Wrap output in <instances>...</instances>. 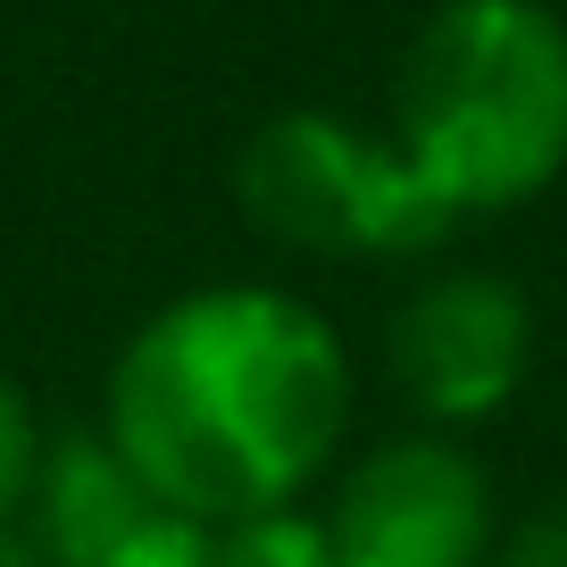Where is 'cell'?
<instances>
[{"instance_id": "6da1fadb", "label": "cell", "mask_w": 567, "mask_h": 567, "mask_svg": "<svg viewBox=\"0 0 567 567\" xmlns=\"http://www.w3.org/2000/svg\"><path fill=\"white\" fill-rule=\"evenodd\" d=\"M351 425V351L276 284H200L109 368V443L159 509L200 526L292 509Z\"/></svg>"}, {"instance_id": "7a4b0ae2", "label": "cell", "mask_w": 567, "mask_h": 567, "mask_svg": "<svg viewBox=\"0 0 567 567\" xmlns=\"http://www.w3.org/2000/svg\"><path fill=\"white\" fill-rule=\"evenodd\" d=\"M392 125L460 226L550 193L567 167V25L543 0H443L401 59Z\"/></svg>"}, {"instance_id": "3957f363", "label": "cell", "mask_w": 567, "mask_h": 567, "mask_svg": "<svg viewBox=\"0 0 567 567\" xmlns=\"http://www.w3.org/2000/svg\"><path fill=\"white\" fill-rule=\"evenodd\" d=\"M234 200L250 226L326 259H384V250H434L460 217L434 184L401 159V142H368L326 109H284L234 159Z\"/></svg>"}, {"instance_id": "277c9868", "label": "cell", "mask_w": 567, "mask_h": 567, "mask_svg": "<svg viewBox=\"0 0 567 567\" xmlns=\"http://www.w3.org/2000/svg\"><path fill=\"white\" fill-rule=\"evenodd\" d=\"M342 567H484L493 559V484L443 434L375 443L334 484L318 517Z\"/></svg>"}, {"instance_id": "5b68a950", "label": "cell", "mask_w": 567, "mask_h": 567, "mask_svg": "<svg viewBox=\"0 0 567 567\" xmlns=\"http://www.w3.org/2000/svg\"><path fill=\"white\" fill-rule=\"evenodd\" d=\"M534 368V309L509 276L451 267L425 276L392 318V375L434 425H476L526 384Z\"/></svg>"}, {"instance_id": "8992f818", "label": "cell", "mask_w": 567, "mask_h": 567, "mask_svg": "<svg viewBox=\"0 0 567 567\" xmlns=\"http://www.w3.org/2000/svg\"><path fill=\"white\" fill-rule=\"evenodd\" d=\"M142 509H151V493H142V476L117 460L109 434H59V443H42V467H34V493H25L18 526L34 534L59 567H92Z\"/></svg>"}, {"instance_id": "52a82bcc", "label": "cell", "mask_w": 567, "mask_h": 567, "mask_svg": "<svg viewBox=\"0 0 567 567\" xmlns=\"http://www.w3.org/2000/svg\"><path fill=\"white\" fill-rule=\"evenodd\" d=\"M217 567H342V559L318 517L267 509V517H243V526L217 534Z\"/></svg>"}, {"instance_id": "ba28073f", "label": "cell", "mask_w": 567, "mask_h": 567, "mask_svg": "<svg viewBox=\"0 0 567 567\" xmlns=\"http://www.w3.org/2000/svg\"><path fill=\"white\" fill-rule=\"evenodd\" d=\"M92 567H217V526H200V517L151 501V509H142Z\"/></svg>"}, {"instance_id": "9c48e42d", "label": "cell", "mask_w": 567, "mask_h": 567, "mask_svg": "<svg viewBox=\"0 0 567 567\" xmlns=\"http://www.w3.org/2000/svg\"><path fill=\"white\" fill-rule=\"evenodd\" d=\"M34 467H42V425H34V409H25V392L0 375V526L25 517Z\"/></svg>"}, {"instance_id": "30bf717a", "label": "cell", "mask_w": 567, "mask_h": 567, "mask_svg": "<svg viewBox=\"0 0 567 567\" xmlns=\"http://www.w3.org/2000/svg\"><path fill=\"white\" fill-rule=\"evenodd\" d=\"M493 567H567V493L559 501H543V509L526 517V526L501 543V559Z\"/></svg>"}, {"instance_id": "8fae6325", "label": "cell", "mask_w": 567, "mask_h": 567, "mask_svg": "<svg viewBox=\"0 0 567 567\" xmlns=\"http://www.w3.org/2000/svg\"><path fill=\"white\" fill-rule=\"evenodd\" d=\"M0 567H59V559H51L25 526H0Z\"/></svg>"}]
</instances>
